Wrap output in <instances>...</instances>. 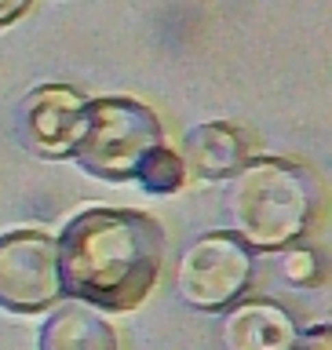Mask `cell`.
<instances>
[{"label": "cell", "mask_w": 332, "mask_h": 350, "mask_svg": "<svg viewBox=\"0 0 332 350\" xmlns=\"http://www.w3.org/2000/svg\"><path fill=\"white\" fill-rule=\"evenodd\" d=\"M55 248L62 295L99 314L136 310L161 281L164 230L146 212L84 208L62 226Z\"/></svg>", "instance_id": "1"}, {"label": "cell", "mask_w": 332, "mask_h": 350, "mask_svg": "<svg viewBox=\"0 0 332 350\" xmlns=\"http://www.w3.org/2000/svg\"><path fill=\"white\" fill-rule=\"evenodd\" d=\"M325 190L307 164L292 157H248L230 175V230L252 252H281L311 234Z\"/></svg>", "instance_id": "2"}, {"label": "cell", "mask_w": 332, "mask_h": 350, "mask_svg": "<svg viewBox=\"0 0 332 350\" xmlns=\"http://www.w3.org/2000/svg\"><path fill=\"white\" fill-rule=\"evenodd\" d=\"M164 142V124L131 95H99L84 106V128L70 157L103 183H131L142 157Z\"/></svg>", "instance_id": "3"}, {"label": "cell", "mask_w": 332, "mask_h": 350, "mask_svg": "<svg viewBox=\"0 0 332 350\" xmlns=\"http://www.w3.org/2000/svg\"><path fill=\"white\" fill-rule=\"evenodd\" d=\"M252 273H256V252L234 230H208L183 248L175 267V292L194 310L223 314L227 306L245 299Z\"/></svg>", "instance_id": "4"}, {"label": "cell", "mask_w": 332, "mask_h": 350, "mask_svg": "<svg viewBox=\"0 0 332 350\" xmlns=\"http://www.w3.org/2000/svg\"><path fill=\"white\" fill-rule=\"evenodd\" d=\"M62 303L59 248L44 230L0 234V310L40 314Z\"/></svg>", "instance_id": "5"}, {"label": "cell", "mask_w": 332, "mask_h": 350, "mask_svg": "<svg viewBox=\"0 0 332 350\" xmlns=\"http://www.w3.org/2000/svg\"><path fill=\"white\" fill-rule=\"evenodd\" d=\"M88 95L73 84H37L15 109L18 146L40 161H66L84 128Z\"/></svg>", "instance_id": "6"}, {"label": "cell", "mask_w": 332, "mask_h": 350, "mask_svg": "<svg viewBox=\"0 0 332 350\" xmlns=\"http://www.w3.org/2000/svg\"><path fill=\"white\" fill-rule=\"evenodd\" d=\"M300 339V321L289 306L274 299H238L223 310L219 347L223 350H292Z\"/></svg>", "instance_id": "7"}, {"label": "cell", "mask_w": 332, "mask_h": 350, "mask_svg": "<svg viewBox=\"0 0 332 350\" xmlns=\"http://www.w3.org/2000/svg\"><path fill=\"white\" fill-rule=\"evenodd\" d=\"M179 157L186 175L219 183V179H230L248 161V139L230 120H205V124H194L183 135Z\"/></svg>", "instance_id": "8"}, {"label": "cell", "mask_w": 332, "mask_h": 350, "mask_svg": "<svg viewBox=\"0 0 332 350\" xmlns=\"http://www.w3.org/2000/svg\"><path fill=\"white\" fill-rule=\"evenodd\" d=\"M37 350H120V339L95 306L66 299L40 321Z\"/></svg>", "instance_id": "9"}, {"label": "cell", "mask_w": 332, "mask_h": 350, "mask_svg": "<svg viewBox=\"0 0 332 350\" xmlns=\"http://www.w3.org/2000/svg\"><path fill=\"white\" fill-rule=\"evenodd\" d=\"M131 183H139L146 193L153 197H168V193H179L186 186V168H183V157L179 150H172L168 142H161V146H153L142 164L136 168L131 175Z\"/></svg>", "instance_id": "10"}, {"label": "cell", "mask_w": 332, "mask_h": 350, "mask_svg": "<svg viewBox=\"0 0 332 350\" xmlns=\"http://www.w3.org/2000/svg\"><path fill=\"white\" fill-rule=\"evenodd\" d=\"M281 278L296 284V288H311V284L322 281V262H318V252L303 248V245H289L281 248Z\"/></svg>", "instance_id": "11"}, {"label": "cell", "mask_w": 332, "mask_h": 350, "mask_svg": "<svg viewBox=\"0 0 332 350\" xmlns=\"http://www.w3.org/2000/svg\"><path fill=\"white\" fill-rule=\"evenodd\" d=\"M292 350H332V325L314 321V325L300 328V339H296Z\"/></svg>", "instance_id": "12"}, {"label": "cell", "mask_w": 332, "mask_h": 350, "mask_svg": "<svg viewBox=\"0 0 332 350\" xmlns=\"http://www.w3.org/2000/svg\"><path fill=\"white\" fill-rule=\"evenodd\" d=\"M29 4L33 0H0V29L4 26H11L15 18H22L29 11Z\"/></svg>", "instance_id": "13"}]
</instances>
